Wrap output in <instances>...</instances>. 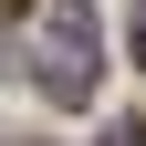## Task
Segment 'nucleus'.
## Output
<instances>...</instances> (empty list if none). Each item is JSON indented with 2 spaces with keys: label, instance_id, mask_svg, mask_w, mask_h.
I'll use <instances>...</instances> for the list:
<instances>
[{
  "label": "nucleus",
  "instance_id": "2",
  "mask_svg": "<svg viewBox=\"0 0 146 146\" xmlns=\"http://www.w3.org/2000/svg\"><path fill=\"white\" fill-rule=\"evenodd\" d=\"M94 146H146V125H104V136H94Z\"/></svg>",
  "mask_w": 146,
  "mask_h": 146
},
{
  "label": "nucleus",
  "instance_id": "3",
  "mask_svg": "<svg viewBox=\"0 0 146 146\" xmlns=\"http://www.w3.org/2000/svg\"><path fill=\"white\" fill-rule=\"evenodd\" d=\"M136 63H146V0H136Z\"/></svg>",
  "mask_w": 146,
  "mask_h": 146
},
{
  "label": "nucleus",
  "instance_id": "1",
  "mask_svg": "<svg viewBox=\"0 0 146 146\" xmlns=\"http://www.w3.org/2000/svg\"><path fill=\"white\" fill-rule=\"evenodd\" d=\"M31 84L52 104H94V84H104V21H94V0H31Z\"/></svg>",
  "mask_w": 146,
  "mask_h": 146
}]
</instances>
